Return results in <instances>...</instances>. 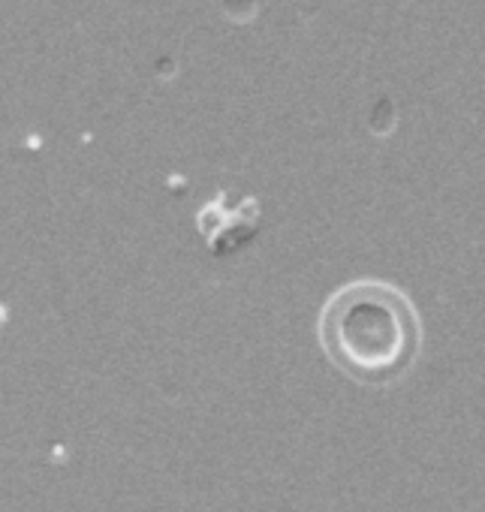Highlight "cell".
Instances as JSON below:
<instances>
[{
	"label": "cell",
	"instance_id": "1",
	"mask_svg": "<svg viewBox=\"0 0 485 512\" xmlns=\"http://www.w3.org/2000/svg\"><path fill=\"white\" fill-rule=\"evenodd\" d=\"M320 347L338 371L368 389L401 383L422 350V323L404 290L353 281L320 311Z\"/></svg>",
	"mask_w": 485,
	"mask_h": 512
},
{
	"label": "cell",
	"instance_id": "2",
	"mask_svg": "<svg viewBox=\"0 0 485 512\" xmlns=\"http://www.w3.org/2000/svg\"><path fill=\"white\" fill-rule=\"evenodd\" d=\"M257 226H260V211H257V202L251 199L241 202L235 211H226V202H223V214L214 202L199 214V229L211 253H235L257 235Z\"/></svg>",
	"mask_w": 485,
	"mask_h": 512
}]
</instances>
